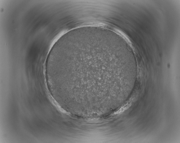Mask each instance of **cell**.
<instances>
[{
    "instance_id": "cell-1",
    "label": "cell",
    "mask_w": 180,
    "mask_h": 143,
    "mask_svg": "<svg viewBox=\"0 0 180 143\" xmlns=\"http://www.w3.org/2000/svg\"><path fill=\"white\" fill-rule=\"evenodd\" d=\"M107 52L95 47L73 52L60 65L59 74L68 85L85 91L102 89L107 77L114 69L107 62Z\"/></svg>"
}]
</instances>
